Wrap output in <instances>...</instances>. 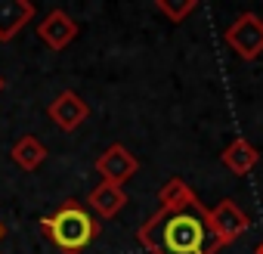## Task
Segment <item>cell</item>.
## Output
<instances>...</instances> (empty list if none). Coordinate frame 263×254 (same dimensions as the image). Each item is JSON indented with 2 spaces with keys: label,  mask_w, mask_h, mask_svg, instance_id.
<instances>
[{
  "label": "cell",
  "mask_w": 263,
  "mask_h": 254,
  "mask_svg": "<svg viewBox=\"0 0 263 254\" xmlns=\"http://www.w3.org/2000/svg\"><path fill=\"white\" fill-rule=\"evenodd\" d=\"M223 41L229 44V50H232L238 59H245V62L257 59V56L263 53V19L254 16V13H241V16L226 28Z\"/></svg>",
  "instance_id": "3"
},
{
  "label": "cell",
  "mask_w": 263,
  "mask_h": 254,
  "mask_svg": "<svg viewBox=\"0 0 263 254\" xmlns=\"http://www.w3.org/2000/svg\"><path fill=\"white\" fill-rule=\"evenodd\" d=\"M41 229H44L47 242H53V248H59L62 254H81L96 239L99 223L93 220V214L84 205L65 202L41 220Z\"/></svg>",
  "instance_id": "2"
},
{
  "label": "cell",
  "mask_w": 263,
  "mask_h": 254,
  "mask_svg": "<svg viewBox=\"0 0 263 254\" xmlns=\"http://www.w3.org/2000/svg\"><path fill=\"white\" fill-rule=\"evenodd\" d=\"M10 158L22 168V171H37L44 161H47V146L34 137V134H25V137H19L16 140V146L10 149Z\"/></svg>",
  "instance_id": "11"
},
{
  "label": "cell",
  "mask_w": 263,
  "mask_h": 254,
  "mask_svg": "<svg viewBox=\"0 0 263 254\" xmlns=\"http://www.w3.org/2000/svg\"><path fill=\"white\" fill-rule=\"evenodd\" d=\"M137 171H140V158L130 152V149H124L121 143L108 146L96 158V174L102 177V183H111V186H124Z\"/></svg>",
  "instance_id": "4"
},
{
  "label": "cell",
  "mask_w": 263,
  "mask_h": 254,
  "mask_svg": "<svg viewBox=\"0 0 263 254\" xmlns=\"http://www.w3.org/2000/svg\"><path fill=\"white\" fill-rule=\"evenodd\" d=\"M37 38L50 47V50H65L74 38H78V22L65 13V10H50L41 25H37Z\"/></svg>",
  "instance_id": "7"
},
{
  "label": "cell",
  "mask_w": 263,
  "mask_h": 254,
  "mask_svg": "<svg viewBox=\"0 0 263 254\" xmlns=\"http://www.w3.org/2000/svg\"><path fill=\"white\" fill-rule=\"evenodd\" d=\"M0 242H4V223H0Z\"/></svg>",
  "instance_id": "15"
},
{
  "label": "cell",
  "mask_w": 263,
  "mask_h": 254,
  "mask_svg": "<svg viewBox=\"0 0 263 254\" xmlns=\"http://www.w3.org/2000/svg\"><path fill=\"white\" fill-rule=\"evenodd\" d=\"M254 254H263V239L257 242V248H254Z\"/></svg>",
  "instance_id": "14"
},
{
  "label": "cell",
  "mask_w": 263,
  "mask_h": 254,
  "mask_svg": "<svg viewBox=\"0 0 263 254\" xmlns=\"http://www.w3.org/2000/svg\"><path fill=\"white\" fill-rule=\"evenodd\" d=\"M34 4L28 0H0V41H13L31 19H34Z\"/></svg>",
  "instance_id": "8"
},
{
  "label": "cell",
  "mask_w": 263,
  "mask_h": 254,
  "mask_svg": "<svg viewBox=\"0 0 263 254\" xmlns=\"http://www.w3.org/2000/svg\"><path fill=\"white\" fill-rule=\"evenodd\" d=\"M140 245L152 254H217V242L208 208L192 198L180 208H158L137 232Z\"/></svg>",
  "instance_id": "1"
},
{
  "label": "cell",
  "mask_w": 263,
  "mask_h": 254,
  "mask_svg": "<svg viewBox=\"0 0 263 254\" xmlns=\"http://www.w3.org/2000/svg\"><path fill=\"white\" fill-rule=\"evenodd\" d=\"M47 118L59 127V131L71 134V131H78V127L90 118V105H87V99H84L78 90H62V93L47 105Z\"/></svg>",
  "instance_id": "5"
},
{
  "label": "cell",
  "mask_w": 263,
  "mask_h": 254,
  "mask_svg": "<svg viewBox=\"0 0 263 254\" xmlns=\"http://www.w3.org/2000/svg\"><path fill=\"white\" fill-rule=\"evenodd\" d=\"M87 205H90V211L96 214V217H102V220H111L124 205H127V192H124V186H111V183H99L90 195H87Z\"/></svg>",
  "instance_id": "10"
},
{
  "label": "cell",
  "mask_w": 263,
  "mask_h": 254,
  "mask_svg": "<svg viewBox=\"0 0 263 254\" xmlns=\"http://www.w3.org/2000/svg\"><path fill=\"white\" fill-rule=\"evenodd\" d=\"M257 161H260V149L254 146V143H248V140H232L223 152H220V165L229 171V174H235V177H245V174H251L254 168H257Z\"/></svg>",
  "instance_id": "9"
},
{
  "label": "cell",
  "mask_w": 263,
  "mask_h": 254,
  "mask_svg": "<svg viewBox=\"0 0 263 254\" xmlns=\"http://www.w3.org/2000/svg\"><path fill=\"white\" fill-rule=\"evenodd\" d=\"M195 7H198L195 0H155V10L164 13V16H167L171 22H177V25H180L189 13H195Z\"/></svg>",
  "instance_id": "13"
},
{
  "label": "cell",
  "mask_w": 263,
  "mask_h": 254,
  "mask_svg": "<svg viewBox=\"0 0 263 254\" xmlns=\"http://www.w3.org/2000/svg\"><path fill=\"white\" fill-rule=\"evenodd\" d=\"M192 198H198V195H195V192L189 189V183L180 180V177H171V180L158 189L161 208H180V205H186V202H192Z\"/></svg>",
  "instance_id": "12"
},
{
  "label": "cell",
  "mask_w": 263,
  "mask_h": 254,
  "mask_svg": "<svg viewBox=\"0 0 263 254\" xmlns=\"http://www.w3.org/2000/svg\"><path fill=\"white\" fill-rule=\"evenodd\" d=\"M208 220H211V229H214V235H217L220 245L235 242L248 229V214L235 202H229V198L220 202V205H214V208H208Z\"/></svg>",
  "instance_id": "6"
}]
</instances>
